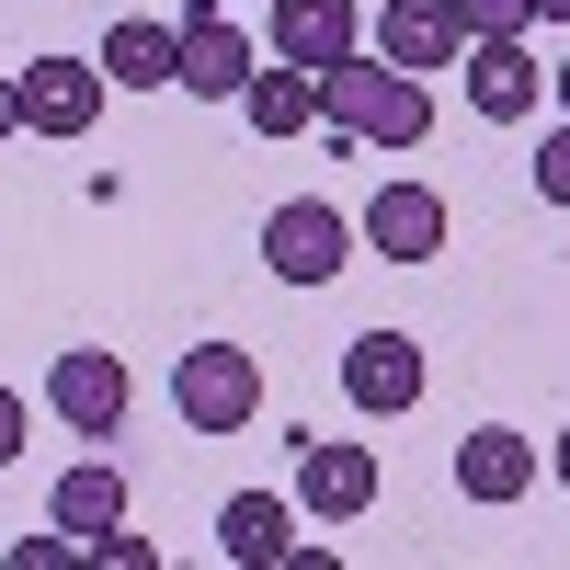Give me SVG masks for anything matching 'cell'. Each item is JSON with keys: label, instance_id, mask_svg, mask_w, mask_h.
Wrapping results in <instances>:
<instances>
[{"label": "cell", "instance_id": "10", "mask_svg": "<svg viewBox=\"0 0 570 570\" xmlns=\"http://www.w3.org/2000/svg\"><path fill=\"white\" fill-rule=\"evenodd\" d=\"M274 12V46L263 58H285V69H343L354 46H365V12L354 0H263Z\"/></svg>", "mask_w": 570, "mask_h": 570}, {"label": "cell", "instance_id": "13", "mask_svg": "<svg viewBox=\"0 0 570 570\" xmlns=\"http://www.w3.org/2000/svg\"><path fill=\"white\" fill-rule=\"evenodd\" d=\"M217 548H228V570H285V548H297V502L228 491V502H217Z\"/></svg>", "mask_w": 570, "mask_h": 570}, {"label": "cell", "instance_id": "20", "mask_svg": "<svg viewBox=\"0 0 570 570\" xmlns=\"http://www.w3.org/2000/svg\"><path fill=\"white\" fill-rule=\"evenodd\" d=\"M12 456H23V400L0 389V468H12Z\"/></svg>", "mask_w": 570, "mask_h": 570}, {"label": "cell", "instance_id": "22", "mask_svg": "<svg viewBox=\"0 0 570 570\" xmlns=\"http://www.w3.org/2000/svg\"><path fill=\"white\" fill-rule=\"evenodd\" d=\"M537 468H548V480H559V491H570V434H559V445H548V456H537Z\"/></svg>", "mask_w": 570, "mask_h": 570}, {"label": "cell", "instance_id": "5", "mask_svg": "<svg viewBox=\"0 0 570 570\" xmlns=\"http://www.w3.org/2000/svg\"><path fill=\"white\" fill-rule=\"evenodd\" d=\"M456 80H468V115H491V126H525L548 104V58L525 35H468L456 46Z\"/></svg>", "mask_w": 570, "mask_h": 570}, {"label": "cell", "instance_id": "7", "mask_svg": "<svg viewBox=\"0 0 570 570\" xmlns=\"http://www.w3.org/2000/svg\"><path fill=\"white\" fill-rule=\"evenodd\" d=\"M445 240H456V217H445L434 183H376V195H365L354 252H376V263H434Z\"/></svg>", "mask_w": 570, "mask_h": 570}, {"label": "cell", "instance_id": "18", "mask_svg": "<svg viewBox=\"0 0 570 570\" xmlns=\"http://www.w3.org/2000/svg\"><path fill=\"white\" fill-rule=\"evenodd\" d=\"M456 23H468V35H525L537 12H525V0H456Z\"/></svg>", "mask_w": 570, "mask_h": 570}, {"label": "cell", "instance_id": "14", "mask_svg": "<svg viewBox=\"0 0 570 570\" xmlns=\"http://www.w3.org/2000/svg\"><path fill=\"white\" fill-rule=\"evenodd\" d=\"M91 58H104V80H115V91H171V69H183V23L126 12L104 46H91Z\"/></svg>", "mask_w": 570, "mask_h": 570}, {"label": "cell", "instance_id": "1", "mask_svg": "<svg viewBox=\"0 0 570 570\" xmlns=\"http://www.w3.org/2000/svg\"><path fill=\"white\" fill-rule=\"evenodd\" d=\"M171 411H183V434H252L263 422V354L252 343H183L171 354Z\"/></svg>", "mask_w": 570, "mask_h": 570}, {"label": "cell", "instance_id": "2", "mask_svg": "<svg viewBox=\"0 0 570 570\" xmlns=\"http://www.w3.org/2000/svg\"><path fill=\"white\" fill-rule=\"evenodd\" d=\"M12 104H23V137H58V149H80V137L104 126L115 80H104V58H23V69H12Z\"/></svg>", "mask_w": 570, "mask_h": 570}, {"label": "cell", "instance_id": "17", "mask_svg": "<svg viewBox=\"0 0 570 570\" xmlns=\"http://www.w3.org/2000/svg\"><path fill=\"white\" fill-rule=\"evenodd\" d=\"M537 195H548V206H570V115L548 126V149H537Z\"/></svg>", "mask_w": 570, "mask_h": 570}, {"label": "cell", "instance_id": "11", "mask_svg": "<svg viewBox=\"0 0 570 570\" xmlns=\"http://www.w3.org/2000/svg\"><path fill=\"white\" fill-rule=\"evenodd\" d=\"M456 46H468L456 0H376V58H389V69L434 80V69H456Z\"/></svg>", "mask_w": 570, "mask_h": 570}, {"label": "cell", "instance_id": "23", "mask_svg": "<svg viewBox=\"0 0 570 570\" xmlns=\"http://www.w3.org/2000/svg\"><path fill=\"white\" fill-rule=\"evenodd\" d=\"M525 12H537V23H570V0H525Z\"/></svg>", "mask_w": 570, "mask_h": 570}, {"label": "cell", "instance_id": "24", "mask_svg": "<svg viewBox=\"0 0 570 570\" xmlns=\"http://www.w3.org/2000/svg\"><path fill=\"white\" fill-rule=\"evenodd\" d=\"M548 91H559V115H570V58H559V69H548Z\"/></svg>", "mask_w": 570, "mask_h": 570}, {"label": "cell", "instance_id": "9", "mask_svg": "<svg viewBox=\"0 0 570 570\" xmlns=\"http://www.w3.org/2000/svg\"><path fill=\"white\" fill-rule=\"evenodd\" d=\"M525 491H537V434H513V422H480V434H456V502L502 513V502H525Z\"/></svg>", "mask_w": 570, "mask_h": 570}, {"label": "cell", "instance_id": "16", "mask_svg": "<svg viewBox=\"0 0 570 570\" xmlns=\"http://www.w3.org/2000/svg\"><path fill=\"white\" fill-rule=\"evenodd\" d=\"M240 115H252V137H308V126H320V69L263 58V69L240 80Z\"/></svg>", "mask_w": 570, "mask_h": 570}, {"label": "cell", "instance_id": "3", "mask_svg": "<svg viewBox=\"0 0 570 570\" xmlns=\"http://www.w3.org/2000/svg\"><path fill=\"white\" fill-rule=\"evenodd\" d=\"M343 263H354V217L331 206V195H285L263 217V274L274 285H331Z\"/></svg>", "mask_w": 570, "mask_h": 570}, {"label": "cell", "instance_id": "15", "mask_svg": "<svg viewBox=\"0 0 570 570\" xmlns=\"http://www.w3.org/2000/svg\"><path fill=\"white\" fill-rule=\"evenodd\" d=\"M46 525H69L80 548L104 537V525H126V468H115V456H80V468H58V491H46Z\"/></svg>", "mask_w": 570, "mask_h": 570}, {"label": "cell", "instance_id": "19", "mask_svg": "<svg viewBox=\"0 0 570 570\" xmlns=\"http://www.w3.org/2000/svg\"><path fill=\"white\" fill-rule=\"evenodd\" d=\"M91 559H104V570H149L160 548H149V537H137V525H104V537H91Z\"/></svg>", "mask_w": 570, "mask_h": 570}, {"label": "cell", "instance_id": "12", "mask_svg": "<svg viewBox=\"0 0 570 570\" xmlns=\"http://www.w3.org/2000/svg\"><path fill=\"white\" fill-rule=\"evenodd\" d=\"M252 69H263V46L228 23V12H206V23H183V69H171V91H195V104H240Z\"/></svg>", "mask_w": 570, "mask_h": 570}, {"label": "cell", "instance_id": "21", "mask_svg": "<svg viewBox=\"0 0 570 570\" xmlns=\"http://www.w3.org/2000/svg\"><path fill=\"white\" fill-rule=\"evenodd\" d=\"M0 137H23V104H12V69H0Z\"/></svg>", "mask_w": 570, "mask_h": 570}, {"label": "cell", "instance_id": "8", "mask_svg": "<svg viewBox=\"0 0 570 570\" xmlns=\"http://www.w3.org/2000/svg\"><path fill=\"white\" fill-rule=\"evenodd\" d=\"M126 400H137V376H126L104 343H80V354H58V365H46V411H58L80 445H104L115 422H126Z\"/></svg>", "mask_w": 570, "mask_h": 570}, {"label": "cell", "instance_id": "4", "mask_svg": "<svg viewBox=\"0 0 570 570\" xmlns=\"http://www.w3.org/2000/svg\"><path fill=\"white\" fill-rule=\"evenodd\" d=\"M285 456H297V513L308 525H365L376 513V445H354V434H285Z\"/></svg>", "mask_w": 570, "mask_h": 570}, {"label": "cell", "instance_id": "6", "mask_svg": "<svg viewBox=\"0 0 570 570\" xmlns=\"http://www.w3.org/2000/svg\"><path fill=\"white\" fill-rule=\"evenodd\" d=\"M422 389H434V365H422L411 331H354V343H343V400H354L365 422L422 411Z\"/></svg>", "mask_w": 570, "mask_h": 570}]
</instances>
